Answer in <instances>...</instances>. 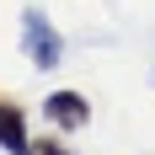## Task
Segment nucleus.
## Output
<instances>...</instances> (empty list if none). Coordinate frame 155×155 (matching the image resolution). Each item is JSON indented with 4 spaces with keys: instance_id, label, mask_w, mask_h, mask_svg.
Returning <instances> with one entry per match:
<instances>
[{
    "instance_id": "20e7f679",
    "label": "nucleus",
    "mask_w": 155,
    "mask_h": 155,
    "mask_svg": "<svg viewBox=\"0 0 155 155\" xmlns=\"http://www.w3.org/2000/svg\"><path fill=\"white\" fill-rule=\"evenodd\" d=\"M27 155H75V150H70V144H59L54 134H48V139H32V144H27Z\"/></svg>"
},
{
    "instance_id": "f03ea898",
    "label": "nucleus",
    "mask_w": 155,
    "mask_h": 155,
    "mask_svg": "<svg viewBox=\"0 0 155 155\" xmlns=\"http://www.w3.org/2000/svg\"><path fill=\"white\" fill-rule=\"evenodd\" d=\"M43 118L59 128V134H80V128L91 123V102L80 91H48L43 96Z\"/></svg>"
},
{
    "instance_id": "f257e3e1",
    "label": "nucleus",
    "mask_w": 155,
    "mask_h": 155,
    "mask_svg": "<svg viewBox=\"0 0 155 155\" xmlns=\"http://www.w3.org/2000/svg\"><path fill=\"white\" fill-rule=\"evenodd\" d=\"M21 48H27V59L38 64V70H54V64L64 59V38L54 32V21H48L43 11H21Z\"/></svg>"
},
{
    "instance_id": "7ed1b4c3",
    "label": "nucleus",
    "mask_w": 155,
    "mask_h": 155,
    "mask_svg": "<svg viewBox=\"0 0 155 155\" xmlns=\"http://www.w3.org/2000/svg\"><path fill=\"white\" fill-rule=\"evenodd\" d=\"M32 134H27V112L16 107L11 96H0V150H11V155H27Z\"/></svg>"
}]
</instances>
